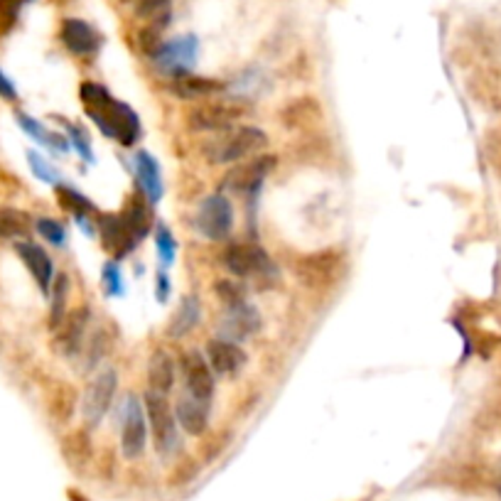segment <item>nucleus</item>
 I'll return each mask as SVG.
<instances>
[{
  "label": "nucleus",
  "mask_w": 501,
  "mask_h": 501,
  "mask_svg": "<svg viewBox=\"0 0 501 501\" xmlns=\"http://www.w3.org/2000/svg\"><path fill=\"white\" fill-rule=\"evenodd\" d=\"M71 143L77 147L84 160H91V147H88V138L81 128H71Z\"/></svg>",
  "instance_id": "nucleus-35"
},
{
  "label": "nucleus",
  "mask_w": 501,
  "mask_h": 501,
  "mask_svg": "<svg viewBox=\"0 0 501 501\" xmlns=\"http://www.w3.org/2000/svg\"><path fill=\"white\" fill-rule=\"evenodd\" d=\"M214 290H216V297L221 300V305H224L226 310H229V307H236V305L246 303L244 285L236 283V280H231V278H221V280H216Z\"/></svg>",
  "instance_id": "nucleus-27"
},
{
  "label": "nucleus",
  "mask_w": 501,
  "mask_h": 501,
  "mask_svg": "<svg viewBox=\"0 0 501 501\" xmlns=\"http://www.w3.org/2000/svg\"><path fill=\"white\" fill-rule=\"evenodd\" d=\"M87 324H88L87 307H79V310H74V313L69 314L67 324H64V330H62V339H64V344H67L69 352H77L79 349Z\"/></svg>",
  "instance_id": "nucleus-25"
},
{
  "label": "nucleus",
  "mask_w": 501,
  "mask_h": 501,
  "mask_svg": "<svg viewBox=\"0 0 501 501\" xmlns=\"http://www.w3.org/2000/svg\"><path fill=\"white\" fill-rule=\"evenodd\" d=\"M81 101L87 104L88 116L96 121V126L108 138H116L121 146L130 147L140 138V121L136 111L121 101H113L106 88L98 87L94 81H84L81 88Z\"/></svg>",
  "instance_id": "nucleus-1"
},
{
  "label": "nucleus",
  "mask_w": 501,
  "mask_h": 501,
  "mask_svg": "<svg viewBox=\"0 0 501 501\" xmlns=\"http://www.w3.org/2000/svg\"><path fill=\"white\" fill-rule=\"evenodd\" d=\"M172 0H136V15L138 18H153L157 15H165L167 5Z\"/></svg>",
  "instance_id": "nucleus-33"
},
{
  "label": "nucleus",
  "mask_w": 501,
  "mask_h": 501,
  "mask_svg": "<svg viewBox=\"0 0 501 501\" xmlns=\"http://www.w3.org/2000/svg\"><path fill=\"white\" fill-rule=\"evenodd\" d=\"M175 418L187 435H195V438L196 435H205L206 425H209L206 403H199L192 396H182L175 405Z\"/></svg>",
  "instance_id": "nucleus-18"
},
{
  "label": "nucleus",
  "mask_w": 501,
  "mask_h": 501,
  "mask_svg": "<svg viewBox=\"0 0 501 501\" xmlns=\"http://www.w3.org/2000/svg\"><path fill=\"white\" fill-rule=\"evenodd\" d=\"M59 202L64 209H69L71 214H77L79 221H84V214H94L91 205H88L87 196H81L77 189H69V187H59Z\"/></svg>",
  "instance_id": "nucleus-29"
},
{
  "label": "nucleus",
  "mask_w": 501,
  "mask_h": 501,
  "mask_svg": "<svg viewBox=\"0 0 501 501\" xmlns=\"http://www.w3.org/2000/svg\"><path fill=\"white\" fill-rule=\"evenodd\" d=\"M265 146H268V138L261 128H236L221 140H216L214 147H209V160L216 165H229V163H238L244 157L261 153Z\"/></svg>",
  "instance_id": "nucleus-3"
},
{
  "label": "nucleus",
  "mask_w": 501,
  "mask_h": 501,
  "mask_svg": "<svg viewBox=\"0 0 501 501\" xmlns=\"http://www.w3.org/2000/svg\"><path fill=\"white\" fill-rule=\"evenodd\" d=\"M317 104L313 98H300V101H293L290 106L285 108V123L288 126H300V123H307L310 118H317Z\"/></svg>",
  "instance_id": "nucleus-28"
},
{
  "label": "nucleus",
  "mask_w": 501,
  "mask_h": 501,
  "mask_svg": "<svg viewBox=\"0 0 501 501\" xmlns=\"http://www.w3.org/2000/svg\"><path fill=\"white\" fill-rule=\"evenodd\" d=\"M167 275L165 273H160L157 275V297H160V303H165L167 300Z\"/></svg>",
  "instance_id": "nucleus-38"
},
{
  "label": "nucleus",
  "mask_w": 501,
  "mask_h": 501,
  "mask_svg": "<svg viewBox=\"0 0 501 501\" xmlns=\"http://www.w3.org/2000/svg\"><path fill=\"white\" fill-rule=\"evenodd\" d=\"M18 123L22 126V130H25L28 136H32L35 140H39L42 146L57 147L59 153H67V143H64V138L57 136V133H52V130H47V128L42 126L39 121H35V118L25 116V113H18Z\"/></svg>",
  "instance_id": "nucleus-24"
},
{
  "label": "nucleus",
  "mask_w": 501,
  "mask_h": 501,
  "mask_svg": "<svg viewBox=\"0 0 501 501\" xmlns=\"http://www.w3.org/2000/svg\"><path fill=\"white\" fill-rule=\"evenodd\" d=\"M199 314H202L199 297H196V295H187L185 300L180 303V307L175 310V314H172L170 324H167V334H170V337H175V339L185 337L192 327H196V322H199Z\"/></svg>",
  "instance_id": "nucleus-22"
},
{
  "label": "nucleus",
  "mask_w": 501,
  "mask_h": 501,
  "mask_svg": "<svg viewBox=\"0 0 501 501\" xmlns=\"http://www.w3.org/2000/svg\"><path fill=\"white\" fill-rule=\"evenodd\" d=\"M206 362L212 366V372L221 373V376H234L241 372L246 363L244 349L236 342L229 339H212L206 344Z\"/></svg>",
  "instance_id": "nucleus-15"
},
{
  "label": "nucleus",
  "mask_w": 501,
  "mask_h": 501,
  "mask_svg": "<svg viewBox=\"0 0 501 501\" xmlns=\"http://www.w3.org/2000/svg\"><path fill=\"white\" fill-rule=\"evenodd\" d=\"M28 160L29 165H32V170H35V175L39 177V180H45V182H54L57 180V175H54V170L42 160V157L38 155V153H28Z\"/></svg>",
  "instance_id": "nucleus-34"
},
{
  "label": "nucleus",
  "mask_w": 501,
  "mask_h": 501,
  "mask_svg": "<svg viewBox=\"0 0 501 501\" xmlns=\"http://www.w3.org/2000/svg\"><path fill=\"white\" fill-rule=\"evenodd\" d=\"M241 118V108L234 104H202L195 106L187 116V123L195 128V130H205V133H216V130H229L234 126L236 121Z\"/></svg>",
  "instance_id": "nucleus-10"
},
{
  "label": "nucleus",
  "mask_w": 501,
  "mask_h": 501,
  "mask_svg": "<svg viewBox=\"0 0 501 501\" xmlns=\"http://www.w3.org/2000/svg\"><path fill=\"white\" fill-rule=\"evenodd\" d=\"M261 314L255 310L254 305H236V307H229L221 320V339H229V342H244V339H251L258 330H261Z\"/></svg>",
  "instance_id": "nucleus-11"
},
{
  "label": "nucleus",
  "mask_w": 501,
  "mask_h": 501,
  "mask_svg": "<svg viewBox=\"0 0 501 501\" xmlns=\"http://www.w3.org/2000/svg\"><path fill=\"white\" fill-rule=\"evenodd\" d=\"M49 290H54V293H52V314H49V324H52V330H59L62 322H64V313H67V300H69L67 275H59L57 280H54V288H49Z\"/></svg>",
  "instance_id": "nucleus-26"
},
{
  "label": "nucleus",
  "mask_w": 501,
  "mask_h": 501,
  "mask_svg": "<svg viewBox=\"0 0 501 501\" xmlns=\"http://www.w3.org/2000/svg\"><path fill=\"white\" fill-rule=\"evenodd\" d=\"M15 251H18L20 261L28 265L29 275L38 280L39 290H42V293H49L52 278H54V265H52V258L47 255V251H45L42 246L32 244V241H20V244L15 246Z\"/></svg>",
  "instance_id": "nucleus-16"
},
{
  "label": "nucleus",
  "mask_w": 501,
  "mask_h": 501,
  "mask_svg": "<svg viewBox=\"0 0 501 501\" xmlns=\"http://www.w3.org/2000/svg\"><path fill=\"white\" fill-rule=\"evenodd\" d=\"M29 216L20 209L5 206L0 209V238H22L29 234Z\"/></svg>",
  "instance_id": "nucleus-23"
},
{
  "label": "nucleus",
  "mask_w": 501,
  "mask_h": 501,
  "mask_svg": "<svg viewBox=\"0 0 501 501\" xmlns=\"http://www.w3.org/2000/svg\"><path fill=\"white\" fill-rule=\"evenodd\" d=\"M38 234L42 238H47L49 244L54 246H62L64 244V238H67V231H64V226L54 221V219H38Z\"/></svg>",
  "instance_id": "nucleus-30"
},
{
  "label": "nucleus",
  "mask_w": 501,
  "mask_h": 501,
  "mask_svg": "<svg viewBox=\"0 0 501 501\" xmlns=\"http://www.w3.org/2000/svg\"><path fill=\"white\" fill-rule=\"evenodd\" d=\"M98 221H101L98 231H101L104 246L111 254L116 251V255H126L150 231V202L136 195L128 202L123 214L101 216Z\"/></svg>",
  "instance_id": "nucleus-2"
},
{
  "label": "nucleus",
  "mask_w": 501,
  "mask_h": 501,
  "mask_svg": "<svg viewBox=\"0 0 501 501\" xmlns=\"http://www.w3.org/2000/svg\"><path fill=\"white\" fill-rule=\"evenodd\" d=\"M147 445V418L146 408L136 396H128L123 408V428H121V447L128 460H136L146 452Z\"/></svg>",
  "instance_id": "nucleus-9"
},
{
  "label": "nucleus",
  "mask_w": 501,
  "mask_h": 501,
  "mask_svg": "<svg viewBox=\"0 0 501 501\" xmlns=\"http://www.w3.org/2000/svg\"><path fill=\"white\" fill-rule=\"evenodd\" d=\"M0 96L5 98V101H15V98H18V88H15V84L3 74V69H0Z\"/></svg>",
  "instance_id": "nucleus-37"
},
{
  "label": "nucleus",
  "mask_w": 501,
  "mask_h": 501,
  "mask_svg": "<svg viewBox=\"0 0 501 501\" xmlns=\"http://www.w3.org/2000/svg\"><path fill=\"white\" fill-rule=\"evenodd\" d=\"M175 372L177 366L172 362V356L165 352H157L150 359V366H147V386H150V391L167 396L175 386Z\"/></svg>",
  "instance_id": "nucleus-21"
},
{
  "label": "nucleus",
  "mask_w": 501,
  "mask_h": 501,
  "mask_svg": "<svg viewBox=\"0 0 501 501\" xmlns=\"http://www.w3.org/2000/svg\"><path fill=\"white\" fill-rule=\"evenodd\" d=\"M104 280H106V285H108V293H121L123 283H121L118 265H113V263L106 265V271H104Z\"/></svg>",
  "instance_id": "nucleus-36"
},
{
  "label": "nucleus",
  "mask_w": 501,
  "mask_h": 501,
  "mask_svg": "<svg viewBox=\"0 0 501 501\" xmlns=\"http://www.w3.org/2000/svg\"><path fill=\"white\" fill-rule=\"evenodd\" d=\"M273 157L265 155V157H255L251 165L246 167H238L234 172H229L226 177V185L231 187L234 192H254L261 187L263 182V177L273 170Z\"/></svg>",
  "instance_id": "nucleus-17"
},
{
  "label": "nucleus",
  "mask_w": 501,
  "mask_h": 501,
  "mask_svg": "<svg viewBox=\"0 0 501 501\" xmlns=\"http://www.w3.org/2000/svg\"><path fill=\"white\" fill-rule=\"evenodd\" d=\"M226 271L236 278H261L273 271L271 258L261 246L255 244H231L224 251Z\"/></svg>",
  "instance_id": "nucleus-7"
},
{
  "label": "nucleus",
  "mask_w": 501,
  "mask_h": 501,
  "mask_svg": "<svg viewBox=\"0 0 501 501\" xmlns=\"http://www.w3.org/2000/svg\"><path fill=\"white\" fill-rule=\"evenodd\" d=\"M116 386L118 376L113 369L101 372L96 379L87 386L84 403H81V413H84V421H87L88 428H96L98 422L106 418L108 408H111V403H113V396H116Z\"/></svg>",
  "instance_id": "nucleus-6"
},
{
  "label": "nucleus",
  "mask_w": 501,
  "mask_h": 501,
  "mask_svg": "<svg viewBox=\"0 0 501 501\" xmlns=\"http://www.w3.org/2000/svg\"><path fill=\"white\" fill-rule=\"evenodd\" d=\"M146 418L147 428L153 432V442L160 455H170L177 447V418L167 396L147 391L146 393Z\"/></svg>",
  "instance_id": "nucleus-4"
},
{
  "label": "nucleus",
  "mask_w": 501,
  "mask_h": 501,
  "mask_svg": "<svg viewBox=\"0 0 501 501\" xmlns=\"http://www.w3.org/2000/svg\"><path fill=\"white\" fill-rule=\"evenodd\" d=\"M196 54V39L192 35H185V38H175L172 42H163L160 49H157L153 57L160 62V67L170 71L172 77H180L185 74L187 67L195 62Z\"/></svg>",
  "instance_id": "nucleus-13"
},
{
  "label": "nucleus",
  "mask_w": 501,
  "mask_h": 501,
  "mask_svg": "<svg viewBox=\"0 0 501 501\" xmlns=\"http://www.w3.org/2000/svg\"><path fill=\"white\" fill-rule=\"evenodd\" d=\"M172 94L180 98H205L212 96V94H221L224 91V84L216 81V79H206V77H196V74H180V77H172Z\"/></svg>",
  "instance_id": "nucleus-19"
},
{
  "label": "nucleus",
  "mask_w": 501,
  "mask_h": 501,
  "mask_svg": "<svg viewBox=\"0 0 501 501\" xmlns=\"http://www.w3.org/2000/svg\"><path fill=\"white\" fill-rule=\"evenodd\" d=\"M297 278L305 285H327L332 283L334 275L339 273V255L334 251H322V254L305 255L303 261L295 268Z\"/></svg>",
  "instance_id": "nucleus-14"
},
{
  "label": "nucleus",
  "mask_w": 501,
  "mask_h": 501,
  "mask_svg": "<svg viewBox=\"0 0 501 501\" xmlns=\"http://www.w3.org/2000/svg\"><path fill=\"white\" fill-rule=\"evenodd\" d=\"M196 229L205 238L224 241L234 229V209L224 195L206 196L196 209Z\"/></svg>",
  "instance_id": "nucleus-5"
},
{
  "label": "nucleus",
  "mask_w": 501,
  "mask_h": 501,
  "mask_svg": "<svg viewBox=\"0 0 501 501\" xmlns=\"http://www.w3.org/2000/svg\"><path fill=\"white\" fill-rule=\"evenodd\" d=\"M136 177L140 192L146 195L150 205H155L163 196V180H160V167L155 157H150L147 153H136Z\"/></svg>",
  "instance_id": "nucleus-20"
},
{
  "label": "nucleus",
  "mask_w": 501,
  "mask_h": 501,
  "mask_svg": "<svg viewBox=\"0 0 501 501\" xmlns=\"http://www.w3.org/2000/svg\"><path fill=\"white\" fill-rule=\"evenodd\" d=\"M59 39H62V45H64L71 54H77V57L94 54V52L101 47V35L88 25L87 20L79 18L62 20Z\"/></svg>",
  "instance_id": "nucleus-12"
},
{
  "label": "nucleus",
  "mask_w": 501,
  "mask_h": 501,
  "mask_svg": "<svg viewBox=\"0 0 501 501\" xmlns=\"http://www.w3.org/2000/svg\"><path fill=\"white\" fill-rule=\"evenodd\" d=\"M155 244L157 251H160V258H163L165 263H172V258H175V238H172V234L167 231L165 226H157Z\"/></svg>",
  "instance_id": "nucleus-32"
},
{
  "label": "nucleus",
  "mask_w": 501,
  "mask_h": 501,
  "mask_svg": "<svg viewBox=\"0 0 501 501\" xmlns=\"http://www.w3.org/2000/svg\"><path fill=\"white\" fill-rule=\"evenodd\" d=\"M180 372H182L187 396L209 405L214 398V372L205 356L199 352H185L180 359Z\"/></svg>",
  "instance_id": "nucleus-8"
},
{
  "label": "nucleus",
  "mask_w": 501,
  "mask_h": 501,
  "mask_svg": "<svg viewBox=\"0 0 501 501\" xmlns=\"http://www.w3.org/2000/svg\"><path fill=\"white\" fill-rule=\"evenodd\" d=\"M28 0H0V28L10 29L18 22V15Z\"/></svg>",
  "instance_id": "nucleus-31"
}]
</instances>
